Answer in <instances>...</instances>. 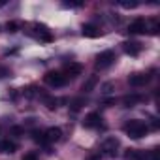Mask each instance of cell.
<instances>
[{"instance_id":"6da1fadb","label":"cell","mask_w":160,"mask_h":160,"mask_svg":"<svg viewBox=\"0 0 160 160\" xmlns=\"http://www.w3.org/2000/svg\"><path fill=\"white\" fill-rule=\"evenodd\" d=\"M122 130L132 138V139H139V138H143L147 132H149V126L143 122V121H138V119H132V121H128L124 126H122Z\"/></svg>"},{"instance_id":"7a4b0ae2","label":"cell","mask_w":160,"mask_h":160,"mask_svg":"<svg viewBox=\"0 0 160 160\" xmlns=\"http://www.w3.org/2000/svg\"><path fill=\"white\" fill-rule=\"evenodd\" d=\"M43 79H45V83L51 85V87H64L68 83V77L62 72H47Z\"/></svg>"},{"instance_id":"3957f363","label":"cell","mask_w":160,"mask_h":160,"mask_svg":"<svg viewBox=\"0 0 160 160\" xmlns=\"http://www.w3.org/2000/svg\"><path fill=\"white\" fill-rule=\"evenodd\" d=\"M113 62H115V53H113L111 49L102 51V53L96 57V68H98V70H106V68H109Z\"/></svg>"},{"instance_id":"277c9868","label":"cell","mask_w":160,"mask_h":160,"mask_svg":"<svg viewBox=\"0 0 160 160\" xmlns=\"http://www.w3.org/2000/svg\"><path fill=\"white\" fill-rule=\"evenodd\" d=\"M119 139L117 138H108L104 143H102V151L108 154V156H115L117 154V149H119Z\"/></svg>"},{"instance_id":"5b68a950","label":"cell","mask_w":160,"mask_h":160,"mask_svg":"<svg viewBox=\"0 0 160 160\" xmlns=\"http://www.w3.org/2000/svg\"><path fill=\"white\" fill-rule=\"evenodd\" d=\"M100 124H102V117H100V113H96V111L89 113V115L85 117V121H83V126H85V128H98Z\"/></svg>"},{"instance_id":"8992f818","label":"cell","mask_w":160,"mask_h":160,"mask_svg":"<svg viewBox=\"0 0 160 160\" xmlns=\"http://www.w3.org/2000/svg\"><path fill=\"white\" fill-rule=\"evenodd\" d=\"M145 30H147L145 19H136V21H132L130 27H128V32H130V34H143Z\"/></svg>"},{"instance_id":"52a82bcc","label":"cell","mask_w":160,"mask_h":160,"mask_svg":"<svg viewBox=\"0 0 160 160\" xmlns=\"http://www.w3.org/2000/svg\"><path fill=\"white\" fill-rule=\"evenodd\" d=\"M43 134H45L47 143H55V141H58V139L62 138V130H60L58 126H51V128H47Z\"/></svg>"},{"instance_id":"ba28073f","label":"cell","mask_w":160,"mask_h":160,"mask_svg":"<svg viewBox=\"0 0 160 160\" xmlns=\"http://www.w3.org/2000/svg\"><path fill=\"white\" fill-rule=\"evenodd\" d=\"M149 79H151V77H149L147 73H134V75L128 77V83H130L132 87H143Z\"/></svg>"},{"instance_id":"9c48e42d","label":"cell","mask_w":160,"mask_h":160,"mask_svg":"<svg viewBox=\"0 0 160 160\" xmlns=\"http://www.w3.org/2000/svg\"><path fill=\"white\" fill-rule=\"evenodd\" d=\"M64 72H66L64 73L66 77H75V75H79V73L83 72V66L79 64V62H68L64 66Z\"/></svg>"},{"instance_id":"30bf717a","label":"cell","mask_w":160,"mask_h":160,"mask_svg":"<svg viewBox=\"0 0 160 160\" xmlns=\"http://www.w3.org/2000/svg\"><path fill=\"white\" fill-rule=\"evenodd\" d=\"M122 49H124L126 55H130V57H138L139 51H141V43H138V42H124V43H122Z\"/></svg>"},{"instance_id":"8fae6325","label":"cell","mask_w":160,"mask_h":160,"mask_svg":"<svg viewBox=\"0 0 160 160\" xmlns=\"http://www.w3.org/2000/svg\"><path fill=\"white\" fill-rule=\"evenodd\" d=\"M83 36L85 38H98L100 36V30H98V27H94V25H83Z\"/></svg>"},{"instance_id":"7c38bea8","label":"cell","mask_w":160,"mask_h":160,"mask_svg":"<svg viewBox=\"0 0 160 160\" xmlns=\"http://www.w3.org/2000/svg\"><path fill=\"white\" fill-rule=\"evenodd\" d=\"M143 156H145V151H139V149H128L124 154L126 160H143Z\"/></svg>"},{"instance_id":"4fadbf2b","label":"cell","mask_w":160,"mask_h":160,"mask_svg":"<svg viewBox=\"0 0 160 160\" xmlns=\"http://www.w3.org/2000/svg\"><path fill=\"white\" fill-rule=\"evenodd\" d=\"M15 151H17V145H15L13 141H10V139L0 141V152H8V154H12V152H15Z\"/></svg>"},{"instance_id":"5bb4252c","label":"cell","mask_w":160,"mask_h":160,"mask_svg":"<svg viewBox=\"0 0 160 160\" xmlns=\"http://www.w3.org/2000/svg\"><path fill=\"white\" fill-rule=\"evenodd\" d=\"M138 102H141V96H138V94H128V96L122 98L124 108H132V106H136Z\"/></svg>"},{"instance_id":"9a60e30c","label":"cell","mask_w":160,"mask_h":160,"mask_svg":"<svg viewBox=\"0 0 160 160\" xmlns=\"http://www.w3.org/2000/svg\"><path fill=\"white\" fill-rule=\"evenodd\" d=\"M96 83H98V77H96V75H91V77L87 79V81L83 83V87H81V89H83L85 92H91V91L96 87Z\"/></svg>"},{"instance_id":"2e32d148","label":"cell","mask_w":160,"mask_h":160,"mask_svg":"<svg viewBox=\"0 0 160 160\" xmlns=\"http://www.w3.org/2000/svg\"><path fill=\"white\" fill-rule=\"evenodd\" d=\"M36 28H38V34H40V38H42L43 42H51V40H53V36H51V32L47 30V27H43V25H36Z\"/></svg>"},{"instance_id":"e0dca14e","label":"cell","mask_w":160,"mask_h":160,"mask_svg":"<svg viewBox=\"0 0 160 160\" xmlns=\"http://www.w3.org/2000/svg\"><path fill=\"white\" fill-rule=\"evenodd\" d=\"M32 139H34L36 143H40V145H47L45 134H43V132H40V130H34V132H32Z\"/></svg>"},{"instance_id":"ac0fdd59","label":"cell","mask_w":160,"mask_h":160,"mask_svg":"<svg viewBox=\"0 0 160 160\" xmlns=\"http://www.w3.org/2000/svg\"><path fill=\"white\" fill-rule=\"evenodd\" d=\"M143 160H160V152H158V149H151V151H147L145 156H143Z\"/></svg>"},{"instance_id":"d6986e66","label":"cell","mask_w":160,"mask_h":160,"mask_svg":"<svg viewBox=\"0 0 160 160\" xmlns=\"http://www.w3.org/2000/svg\"><path fill=\"white\" fill-rule=\"evenodd\" d=\"M81 106H85V100H83V98H73V100L70 102V108H72L73 111H79V109H81Z\"/></svg>"},{"instance_id":"ffe728a7","label":"cell","mask_w":160,"mask_h":160,"mask_svg":"<svg viewBox=\"0 0 160 160\" xmlns=\"http://www.w3.org/2000/svg\"><path fill=\"white\" fill-rule=\"evenodd\" d=\"M113 91H115V85H113L111 81H108V83L102 85V94H111Z\"/></svg>"},{"instance_id":"44dd1931","label":"cell","mask_w":160,"mask_h":160,"mask_svg":"<svg viewBox=\"0 0 160 160\" xmlns=\"http://www.w3.org/2000/svg\"><path fill=\"white\" fill-rule=\"evenodd\" d=\"M43 102L47 106V109H57V100L51 98V96H43Z\"/></svg>"},{"instance_id":"7402d4cb","label":"cell","mask_w":160,"mask_h":160,"mask_svg":"<svg viewBox=\"0 0 160 160\" xmlns=\"http://www.w3.org/2000/svg\"><path fill=\"white\" fill-rule=\"evenodd\" d=\"M119 6H122L126 10H132V8L138 6V2H136V0H134V2H128V0H119Z\"/></svg>"},{"instance_id":"603a6c76","label":"cell","mask_w":160,"mask_h":160,"mask_svg":"<svg viewBox=\"0 0 160 160\" xmlns=\"http://www.w3.org/2000/svg\"><path fill=\"white\" fill-rule=\"evenodd\" d=\"M6 28H8V32H17V30H19V23H15V21H10V23L6 25Z\"/></svg>"},{"instance_id":"cb8c5ba5","label":"cell","mask_w":160,"mask_h":160,"mask_svg":"<svg viewBox=\"0 0 160 160\" xmlns=\"http://www.w3.org/2000/svg\"><path fill=\"white\" fill-rule=\"evenodd\" d=\"M21 160H38V156H36L34 152H27V154H25Z\"/></svg>"},{"instance_id":"d4e9b609","label":"cell","mask_w":160,"mask_h":160,"mask_svg":"<svg viewBox=\"0 0 160 160\" xmlns=\"http://www.w3.org/2000/svg\"><path fill=\"white\" fill-rule=\"evenodd\" d=\"M64 6L66 8H79V6H81V2H64Z\"/></svg>"},{"instance_id":"484cf974","label":"cell","mask_w":160,"mask_h":160,"mask_svg":"<svg viewBox=\"0 0 160 160\" xmlns=\"http://www.w3.org/2000/svg\"><path fill=\"white\" fill-rule=\"evenodd\" d=\"M6 75H10V70H8V68H2V66H0V79H2V77H6Z\"/></svg>"},{"instance_id":"4316f807","label":"cell","mask_w":160,"mask_h":160,"mask_svg":"<svg viewBox=\"0 0 160 160\" xmlns=\"http://www.w3.org/2000/svg\"><path fill=\"white\" fill-rule=\"evenodd\" d=\"M158 32V21H152V27H151V34H156Z\"/></svg>"},{"instance_id":"83f0119b","label":"cell","mask_w":160,"mask_h":160,"mask_svg":"<svg viewBox=\"0 0 160 160\" xmlns=\"http://www.w3.org/2000/svg\"><path fill=\"white\" fill-rule=\"evenodd\" d=\"M13 134H23V128H19V126H13Z\"/></svg>"},{"instance_id":"f1b7e54d","label":"cell","mask_w":160,"mask_h":160,"mask_svg":"<svg viewBox=\"0 0 160 160\" xmlns=\"http://www.w3.org/2000/svg\"><path fill=\"white\" fill-rule=\"evenodd\" d=\"M91 160H100V156H91Z\"/></svg>"}]
</instances>
